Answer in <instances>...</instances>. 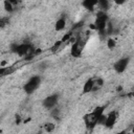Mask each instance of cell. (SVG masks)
Listing matches in <instances>:
<instances>
[{"mask_svg":"<svg viewBox=\"0 0 134 134\" xmlns=\"http://www.w3.org/2000/svg\"><path fill=\"white\" fill-rule=\"evenodd\" d=\"M105 108H106V106H98L92 112H89L84 115V122H85V126L87 127V129L91 130L98 124L100 116L105 112Z\"/></svg>","mask_w":134,"mask_h":134,"instance_id":"6da1fadb","label":"cell"},{"mask_svg":"<svg viewBox=\"0 0 134 134\" xmlns=\"http://www.w3.org/2000/svg\"><path fill=\"white\" fill-rule=\"evenodd\" d=\"M13 52L17 53L20 57H31L35 54V47L27 42L20 43V44H15L12 48Z\"/></svg>","mask_w":134,"mask_h":134,"instance_id":"7a4b0ae2","label":"cell"},{"mask_svg":"<svg viewBox=\"0 0 134 134\" xmlns=\"http://www.w3.org/2000/svg\"><path fill=\"white\" fill-rule=\"evenodd\" d=\"M108 21H109V17L107 15V12L99 10L96 14V16H95L94 24H92L93 26H91V27H93L94 29H96L99 34L100 32H104L105 29H106V25H107Z\"/></svg>","mask_w":134,"mask_h":134,"instance_id":"3957f363","label":"cell"},{"mask_svg":"<svg viewBox=\"0 0 134 134\" xmlns=\"http://www.w3.org/2000/svg\"><path fill=\"white\" fill-rule=\"evenodd\" d=\"M41 82H42V80H41V76H39V75H32L30 79H28V81L24 84V86H23V90H24V92L26 93V94H32L39 87H40V85H41Z\"/></svg>","mask_w":134,"mask_h":134,"instance_id":"277c9868","label":"cell"},{"mask_svg":"<svg viewBox=\"0 0 134 134\" xmlns=\"http://www.w3.org/2000/svg\"><path fill=\"white\" fill-rule=\"evenodd\" d=\"M84 47H85V40L81 37H77L71 45V50H70L71 55L73 58H80L82 55Z\"/></svg>","mask_w":134,"mask_h":134,"instance_id":"5b68a950","label":"cell"},{"mask_svg":"<svg viewBox=\"0 0 134 134\" xmlns=\"http://www.w3.org/2000/svg\"><path fill=\"white\" fill-rule=\"evenodd\" d=\"M59 98H60L59 94H57V93L50 94V95L46 96V97L42 100V105H43V107H44L45 109H47V110H51V109L55 108V106L58 105V103H59Z\"/></svg>","mask_w":134,"mask_h":134,"instance_id":"8992f818","label":"cell"},{"mask_svg":"<svg viewBox=\"0 0 134 134\" xmlns=\"http://www.w3.org/2000/svg\"><path fill=\"white\" fill-rule=\"evenodd\" d=\"M129 63H130V58H128V57L120 58L119 60H117V61L114 63L113 68H114V70H115L116 73H122V72L126 71V69L128 68Z\"/></svg>","mask_w":134,"mask_h":134,"instance_id":"52a82bcc","label":"cell"},{"mask_svg":"<svg viewBox=\"0 0 134 134\" xmlns=\"http://www.w3.org/2000/svg\"><path fill=\"white\" fill-rule=\"evenodd\" d=\"M117 117H118V113L115 110L110 111L107 115H105V121H104V126L108 129H112L116 121H117Z\"/></svg>","mask_w":134,"mask_h":134,"instance_id":"ba28073f","label":"cell"},{"mask_svg":"<svg viewBox=\"0 0 134 134\" xmlns=\"http://www.w3.org/2000/svg\"><path fill=\"white\" fill-rule=\"evenodd\" d=\"M92 91H93V77H90L85 82V84L83 86V93L86 94V93H89Z\"/></svg>","mask_w":134,"mask_h":134,"instance_id":"9c48e42d","label":"cell"},{"mask_svg":"<svg viewBox=\"0 0 134 134\" xmlns=\"http://www.w3.org/2000/svg\"><path fill=\"white\" fill-rule=\"evenodd\" d=\"M66 27V18L65 17H61L59 18V20L55 22L54 24V29L57 31H62L64 28Z\"/></svg>","mask_w":134,"mask_h":134,"instance_id":"30bf717a","label":"cell"},{"mask_svg":"<svg viewBox=\"0 0 134 134\" xmlns=\"http://www.w3.org/2000/svg\"><path fill=\"white\" fill-rule=\"evenodd\" d=\"M97 1L98 0H83L82 5L88 9V10H92L96 5H97Z\"/></svg>","mask_w":134,"mask_h":134,"instance_id":"8fae6325","label":"cell"},{"mask_svg":"<svg viewBox=\"0 0 134 134\" xmlns=\"http://www.w3.org/2000/svg\"><path fill=\"white\" fill-rule=\"evenodd\" d=\"M96 6L99 8V10L107 12L109 9V7H110V1L109 0H98Z\"/></svg>","mask_w":134,"mask_h":134,"instance_id":"7c38bea8","label":"cell"},{"mask_svg":"<svg viewBox=\"0 0 134 134\" xmlns=\"http://www.w3.org/2000/svg\"><path fill=\"white\" fill-rule=\"evenodd\" d=\"M104 85V81L103 79L100 77H96V79H93V91H96L98 89H100Z\"/></svg>","mask_w":134,"mask_h":134,"instance_id":"4fadbf2b","label":"cell"},{"mask_svg":"<svg viewBox=\"0 0 134 134\" xmlns=\"http://www.w3.org/2000/svg\"><path fill=\"white\" fill-rule=\"evenodd\" d=\"M15 5L13 3H10L8 0H4L3 1V8L7 12V13H13L15 10Z\"/></svg>","mask_w":134,"mask_h":134,"instance_id":"5bb4252c","label":"cell"},{"mask_svg":"<svg viewBox=\"0 0 134 134\" xmlns=\"http://www.w3.org/2000/svg\"><path fill=\"white\" fill-rule=\"evenodd\" d=\"M12 72H13V68H12V67L6 66V67H1V68H0V76L7 75V74H9V73H12Z\"/></svg>","mask_w":134,"mask_h":134,"instance_id":"9a60e30c","label":"cell"},{"mask_svg":"<svg viewBox=\"0 0 134 134\" xmlns=\"http://www.w3.org/2000/svg\"><path fill=\"white\" fill-rule=\"evenodd\" d=\"M54 128H55V126H54V124H52V122H46V124L44 125V130H45L46 132H52V131L54 130Z\"/></svg>","mask_w":134,"mask_h":134,"instance_id":"2e32d148","label":"cell"},{"mask_svg":"<svg viewBox=\"0 0 134 134\" xmlns=\"http://www.w3.org/2000/svg\"><path fill=\"white\" fill-rule=\"evenodd\" d=\"M8 23H9V19L7 18V17H3V18H1L0 19V27H5L6 25H8Z\"/></svg>","mask_w":134,"mask_h":134,"instance_id":"e0dca14e","label":"cell"},{"mask_svg":"<svg viewBox=\"0 0 134 134\" xmlns=\"http://www.w3.org/2000/svg\"><path fill=\"white\" fill-rule=\"evenodd\" d=\"M115 45H116V42H115L112 38H109V40H108V42H107L108 48H109V49H113V48L115 47Z\"/></svg>","mask_w":134,"mask_h":134,"instance_id":"ac0fdd59","label":"cell"},{"mask_svg":"<svg viewBox=\"0 0 134 134\" xmlns=\"http://www.w3.org/2000/svg\"><path fill=\"white\" fill-rule=\"evenodd\" d=\"M113 1H114V3L117 4V5H122V4H125V3L127 2V0H113Z\"/></svg>","mask_w":134,"mask_h":134,"instance_id":"d6986e66","label":"cell"},{"mask_svg":"<svg viewBox=\"0 0 134 134\" xmlns=\"http://www.w3.org/2000/svg\"><path fill=\"white\" fill-rule=\"evenodd\" d=\"M8 1H9L10 3H13V4L16 6V5H17V4H18V3L21 1V0H8Z\"/></svg>","mask_w":134,"mask_h":134,"instance_id":"ffe728a7","label":"cell"}]
</instances>
